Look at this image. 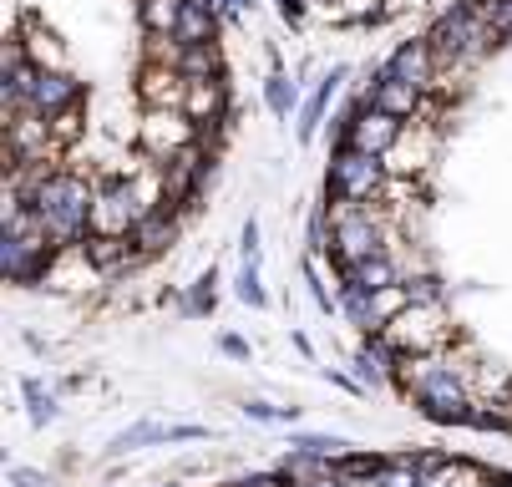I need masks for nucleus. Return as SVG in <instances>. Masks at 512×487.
Wrapping results in <instances>:
<instances>
[{"mask_svg": "<svg viewBox=\"0 0 512 487\" xmlns=\"http://www.w3.org/2000/svg\"><path fill=\"white\" fill-rule=\"evenodd\" d=\"M224 117L208 0H6L11 285H97L163 254Z\"/></svg>", "mask_w": 512, "mask_h": 487, "instance_id": "nucleus-1", "label": "nucleus"}]
</instances>
